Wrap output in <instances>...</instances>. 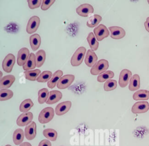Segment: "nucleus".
<instances>
[{
    "label": "nucleus",
    "mask_w": 149,
    "mask_h": 146,
    "mask_svg": "<svg viewBox=\"0 0 149 146\" xmlns=\"http://www.w3.org/2000/svg\"><path fill=\"white\" fill-rule=\"evenodd\" d=\"M132 72L128 69H123L121 70L119 77V84L120 87H125L129 83L132 78Z\"/></svg>",
    "instance_id": "8"
},
{
    "label": "nucleus",
    "mask_w": 149,
    "mask_h": 146,
    "mask_svg": "<svg viewBox=\"0 0 149 146\" xmlns=\"http://www.w3.org/2000/svg\"><path fill=\"white\" fill-rule=\"evenodd\" d=\"M52 73L51 71L45 70L42 72L37 79V81L39 83H45L49 81L52 76Z\"/></svg>",
    "instance_id": "32"
},
{
    "label": "nucleus",
    "mask_w": 149,
    "mask_h": 146,
    "mask_svg": "<svg viewBox=\"0 0 149 146\" xmlns=\"http://www.w3.org/2000/svg\"><path fill=\"white\" fill-rule=\"evenodd\" d=\"M109 67L108 61L105 59H100L96 64L91 67L90 73L93 75H100V74L106 72Z\"/></svg>",
    "instance_id": "3"
},
{
    "label": "nucleus",
    "mask_w": 149,
    "mask_h": 146,
    "mask_svg": "<svg viewBox=\"0 0 149 146\" xmlns=\"http://www.w3.org/2000/svg\"><path fill=\"white\" fill-rule=\"evenodd\" d=\"M63 72L61 70H58L55 72L49 81L47 83V86L50 88H54L57 84L59 79L62 77Z\"/></svg>",
    "instance_id": "19"
},
{
    "label": "nucleus",
    "mask_w": 149,
    "mask_h": 146,
    "mask_svg": "<svg viewBox=\"0 0 149 146\" xmlns=\"http://www.w3.org/2000/svg\"><path fill=\"white\" fill-rule=\"evenodd\" d=\"M19 146H32L30 143L28 142H24L19 145Z\"/></svg>",
    "instance_id": "40"
},
{
    "label": "nucleus",
    "mask_w": 149,
    "mask_h": 146,
    "mask_svg": "<svg viewBox=\"0 0 149 146\" xmlns=\"http://www.w3.org/2000/svg\"><path fill=\"white\" fill-rule=\"evenodd\" d=\"M42 133L45 137H46L47 139H48L51 141H54L57 138L58 134H57L56 131L54 129H46L44 130Z\"/></svg>",
    "instance_id": "31"
},
{
    "label": "nucleus",
    "mask_w": 149,
    "mask_h": 146,
    "mask_svg": "<svg viewBox=\"0 0 149 146\" xmlns=\"http://www.w3.org/2000/svg\"><path fill=\"white\" fill-rule=\"evenodd\" d=\"M102 17L99 15H94L89 17L87 22V26L90 28H93L97 26L101 21Z\"/></svg>",
    "instance_id": "28"
},
{
    "label": "nucleus",
    "mask_w": 149,
    "mask_h": 146,
    "mask_svg": "<svg viewBox=\"0 0 149 146\" xmlns=\"http://www.w3.org/2000/svg\"><path fill=\"white\" fill-rule=\"evenodd\" d=\"M37 133V127L36 124L34 122H31L30 124L25 127L24 134L26 138L28 140H32L34 139L36 136Z\"/></svg>",
    "instance_id": "16"
},
{
    "label": "nucleus",
    "mask_w": 149,
    "mask_h": 146,
    "mask_svg": "<svg viewBox=\"0 0 149 146\" xmlns=\"http://www.w3.org/2000/svg\"><path fill=\"white\" fill-rule=\"evenodd\" d=\"M62 97V94L58 90H52L49 92V97L46 102L47 104H54L58 102Z\"/></svg>",
    "instance_id": "18"
},
{
    "label": "nucleus",
    "mask_w": 149,
    "mask_h": 146,
    "mask_svg": "<svg viewBox=\"0 0 149 146\" xmlns=\"http://www.w3.org/2000/svg\"><path fill=\"white\" fill-rule=\"evenodd\" d=\"M13 95V92L12 90L9 89H2L0 90V101L8 100Z\"/></svg>",
    "instance_id": "34"
},
{
    "label": "nucleus",
    "mask_w": 149,
    "mask_h": 146,
    "mask_svg": "<svg viewBox=\"0 0 149 146\" xmlns=\"http://www.w3.org/2000/svg\"><path fill=\"white\" fill-rule=\"evenodd\" d=\"M40 19L37 16H33L30 18L26 26V31L29 34L35 33L40 25Z\"/></svg>",
    "instance_id": "5"
},
{
    "label": "nucleus",
    "mask_w": 149,
    "mask_h": 146,
    "mask_svg": "<svg viewBox=\"0 0 149 146\" xmlns=\"http://www.w3.org/2000/svg\"><path fill=\"white\" fill-rule=\"evenodd\" d=\"M54 111L51 107H47L42 109L38 115V121L40 123L45 124L49 122L54 116Z\"/></svg>",
    "instance_id": "2"
},
{
    "label": "nucleus",
    "mask_w": 149,
    "mask_h": 146,
    "mask_svg": "<svg viewBox=\"0 0 149 146\" xmlns=\"http://www.w3.org/2000/svg\"><path fill=\"white\" fill-rule=\"evenodd\" d=\"M97 56L94 52V51H92L91 49H88L86 52L84 62L87 66L91 67H93L97 62Z\"/></svg>",
    "instance_id": "15"
},
{
    "label": "nucleus",
    "mask_w": 149,
    "mask_h": 146,
    "mask_svg": "<svg viewBox=\"0 0 149 146\" xmlns=\"http://www.w3.org/2000/svg\"><path fill=\"white\" fill-rule=\"evenodd\" d=\"M24 74L26 79L28 80L35 81L41 74V70L40 69H34L32 70L25 71Z\"/></svg>",
    "instance_id": "27"
},
{
    "label": "nucleus",
    "mask_w": 149,
    "mask_h": 146,
    "mask_svg": "<svg viewBox=\"0 0 149 146\" xmlns=\"http://www.w3.org/2000/svg\"><path fill=\"white\" fill-rule=\"evenodd\" d=\"M108 29L110 31L111 37L113 39L119 40L123 38L125 36V31L121 27L111 26Z\"/></svg>",
    "instance_id": "14"
},
{
    "label": "nucleus",
    "mask_w": 149,
    "mask_h": 146,
    "mask_svg": "<svg viewBox=\"0 0 149 146\" xmlns=\"http://www.w3.org/2000/svg\"><path fill=\"white\" fill-rule=\"evenodd\" d=\"M42 2V1L41 0H29V1H27L29 7L31 9H34L38 8L40 5H41Z\"/></svg>",
    "instance_id": "36"
},
{
    "label": "nucleus",
    "mask_w": 149,
    "mask_h": 146,
    "mask_svg": "<svg viewBox=\"0 0 149 146\" xmlns=\"http://www.w3.org/2000/svg\"><path fill=\"white\" fill-rule=\"evenodd\" d=\"M114 76V73L111 70H107L100 75L97 77V81L100 83L104 82L105 81H107L108 80H110L111 79L113 78Z\"/></svg>",
    "instance_id": "33"
},
{
    "label": "nucleus",
    "mask_w": 149,
    "mask_h": 146,
    "mask_svg": "<svg viewBox=\"0 0 149 146\" xmlns=\"http://www.w3.org/2000/svg\"><path fill=\"white\" fill-rule=\"evenodd\" d=\"M86 52V49L84 47L78 48L72 55L70 60V63L73 66H78L83 62L84 56Z\"/></svg>",
    "instance_id": "1"
},
{
    "label": "nucleus",
    "mask_w": 149,
    "mask_h": 146,
    "mask_svg": "<svg viewBox=\"0 0 149 146\" xmlns=\"http://www.w3.org/2000/svg\"><path fill=\"white\" fill-rule=\"evenodd\" d=\"M149 109V104L147 101H140L136 102L132 108L133 113H143L147 112Z\"/></svg>",
    "instance_id": "11"
},
{
    "label": "nucleus",
    "mask_w": 149,
    "mask_h": 146,
    "mask_svg": "<svg viewBox=\"0 0 149 146\" xmlns=\"http://www.w3.org/2000/svg\"><path fill=\"white\" fill-rule=\"evenodd\" d=\"M2 72H1V75H0V79H1L2 77Z\"/></svg>",
    "instance_id": "41"
},
{
    "label": "nucleus",
    "mask_w": 149,
    "mask_h": 146,
    "mask_svg": "<svg viewBox=\"0 0 149 146\" xmlns=\"http://www.w3.org/2000/svg\"><path fill=\"white\" fill-rule=\"evenodd\" d=\"M34 105V104L32 100L30 98L26 99L20 105L19 110L22 112H27Z\"/></svg>",
    "instance_id": "29"
},
{
    "label": "nucleus",
    "mask_w": 149,
    "mask_h": 146,
    "mask_svg": "<svg viewBox=\"0 0 149 146\" xmlns=\"http://www.w3.org/2000/svg\"><path fill=\"white\" fill-rule=\"evenodd\" d=\"M134 100H147L149 98V91L147 90H139L133 95Z\"/></svg>",
    "instance_id": "25"
},
{
    "label": "nucleus",
    "mask_w": 149,
    "mask_h": 146,
    "mask_svg": "<svg viewBox=\"0 0 149 146\" xmlns=\"http://www.w3.org/2000/svg\"><path fill=\"white\" fill-rule=\"evenodd\" d=\"M25 134L22 129H17L15 130L13 134V141L15 145H20L23 141Z\"/></svg>",
    "instance_id": "24"
},
{
    "label": "nucleus",
    "mask_w": 149,
    "mask_h": 146,
    "mask_svg": "<svg viewBox=\"0 0 149 146\" xmlns=\"http://www.w3.org/2000/svg\"><path fill=\"white\" fill-rule=\"evenodd\" d=\"M94 34L97 40V41H100L107 38L109 34V32L107 27L104 24H100L97 27L94 29Z\"/></svg>",
    "instance_id": "4"
},
{
    "label": "nucleus",
    "mask_w": 149,
    "mask_h": 146,
    "mask_svg": "<svg viewBox=\"0 0 149 146\" xmlns=\"http://www.w3.org/2000/svg\"><path fill=\"white\" fill-rule=\"evenodd\" d=\"M140 87V77L138 74H134L133 75L132 78L130 79L129 85V89L130 91H136L138 90Z\"/></svg>",
    "instance_id": "21"
},
{
    "label": "nucleus",
    "mask_w": 149,
    "mask_h": 146,
    "mask_svg": "<svg viewBox=\"0 0 149 146\" xmlns=\"http://www.w3.org/2000/svg\"><path fill=\"white\" fill-rule=\"evenodd\" d=\"M15 81V77L13 75L9 74L6 75L0 79V88L2 89H8L9 88L12 84Z\"/></svg>",
    "instance_id": "17"
},
{
    "label": "nucleus",
    "mask_w": 149,
    "mask_h": 146,
    "mask_svg": "<svg viewBox=\"0 0 149 146\" xmlns=\"http://www.w3.org/2000/svg\"><path fill=\"white\" fill-rule=\"evenodd\" d=\"M36 56L37 66L38 67H40L44 64V63L45 60L46 53L44 50L40 49L36 52Z\"/></svg>",
    "instance_id": "30"
},
{
    "label": "nucleus",
    "mask_w": 149,
    "mask_h": 146,
    "mask_svg": "<svg viewBox=\"0 0 149 146\" xmlns=\"http://www.w3.org/2000/svg\"><path fill=\"white\" fill-rule=\"evenodd\" d=\"M49 95V92L46 88L40 89L38 92V102L40 104H42L47 102Z\"/></svg>",
    "instance_id": "26"
},
{
    "label": "nucleus",
    "mask_w": 149,
    "mask_h": 146,
    "mask_svg": "<svg viewBox=\"0 0 149 146\" xmlns=\"http://www.w3.org/2000/svg\"><path fill=\"white\" fill-rule=\"evenodd\" d=\"M76 11L79 16L87 17L94 12V8L89 3H83L79 6L76 8Z\"/></svg>",
    "instance_id": "9"
},
{
    "label": "nucleus",
    "mask_w": 149,
    "mask_h": 146,
    "mask_svg": "<svg viewBox=\"0 0 149 146\" xmlns=\"http://www.w3.org/2000/svg\"><path fill=\"white\" fill-rule=\"evenodd\" d=\"M30 44L33 51H36L40 46L41 40L38 34H34L30 37Z\"/></svg>",
    "instance_id": "22"
},
{
    "label": "nucleus",
    "mask_w": 149,
    "mask_h": 146,
    "mask_svg": "<svg viewBox=\"0 0 149 146\" xmlns=\"http://www.w3.org/2000/svg\"><path fill=\"white\" fill-rule=\"evenodd\" d=\"M72 102L69 101L62 102L57 105L55 108V113L58 116L63 115L67 113L70 109Z\"/></svg>",
    "instance_id": "12"
},
{
    "label": "nucleus",
    "mask_w": 149,
    "mask_h": 146,
    "mask_svg": "<svg viewBox=\"0 0 149 146\" xmlns=\"http://www.w3.org/2000/svg\"><path fill=\"white\" fill-rule=\"evenodd\" d=\"M33 115L31 112H26L21 114L17 119L16 123L19 126H25L31 122Z\"/></svg>",
    "instance_id": "13"
},
{
    "label": "nucleus",
    "mask_w": 149,
    "mask_h": 146,
    "mask_svg": "<svg viewBox=\"0 0 149 146\" xmlns=\"http://www.w3.org/2000/svg\"><path fill=\"white\" fill-rule=\"evenodd\" d=\"M87 40L88 45L92 51H95L97 50L98 46H99V43H98L94 34L93 32H90V33H88L87 37Z\"/></svg>",
    "instance_id": "23"
},
{
    "label": "nucleus",
    "mask_w": 149,
    "mask_h": 146,
    "mask_svg": "<svg viewBox=\"0 0 149 146\" xmlns=\"http://www.w3.org/2000/svg\"><path fill=\"white\" fill-rule=\"evenodd\" d=\"M147 2L149 3V0H148V1H147Z\"/></svg>",
    "instance_id": "43"
},
{
    "label": "nucleus",
    "mask_w": 149,
    "mask_h": 146,
    "mask_svg": "<svg viewBox=\"0 0 149 146\" xmlns=\"http://www.w3.org/2000/svg\"><path fill=\"white\" fill-rule=\"evenodd\" d=\"M30 51L27 48H22L19 50L17 52V63L19 66H22L26 63L30 56Z\"/></svg>",
    "instance_id": "10"
},
{
    "label": "nucleus",
    "mask_w": 149,
    "mask_h": 146,
    "mask_svg": "<svg viewBox=\"0 0 149 146\" xmlns=\"http://www.w3.org/2000/svg\"><path fill=\"white\" fill-rule=\"evenodd\" d=\"M5 146H11L10 145H9V144H8V145H6Z\"/></svg>",
    "instance_id": "42"
},
{
    "label": "nucleus",
    "mask_w": 149,
    "mask_h": 146,
    "mask_svg": "<svg viewBox=\"0 0 149 146\" xmlns=\"http://www.w3.org/2000/svg\"><path fill=\"white\" fill-rule=\"evenodd\" d=\"M15 56L12 54H8L3 60L2 68L6 73H10L15 63Z\"/></svg>",
    "instance_id": "6"
},
{
    "label": "nucleus",
    "mask_w": 149,
    "mask_h": 146,
    "mask_svg": "<svg viewBox=\"0 0 149 146\" xmlns=\"http://www.w3.org/2000/svg\"><path fill=\"white\" fill-rule=\"evenodd\" d=\"M38 146H51V143L49 140L44 139L40 142Z\"/></svg>",
    "instance_id": "38"
},
{
    "label": "nucleus",
    "mask_w": 149,
    "mask_h": 146,
    "mask_svg": "<svg viewBox=\"0 0 149 146\" xmlns=\"http://www.w3.org/2000/svg\"><path fill=\"white\" fill-rule=\"evenodd\" d=\"M74 76L73 74H66L63 76L58 81L56 86L59 89L63 90L69 87L74 80Z\"/></svg>",
    "instance_id": "7"
},
{
    "label": "nucleus",
    "mask_w": 149,
    "mask_h": 146,
    "mask_svg": "<svg viewBox=\"0 0 149 146\" xmlns=\"http://www.w3.org/2000/svg\"><path fill=\"white\" fill-rule=\"evenodd\" d=\"M117 87V82L115 80L110 79L105 81L104 84V89L105 91H109L115 90Z\"/></svg>",
    "instance_id": "35"
},
{
    "label": "nucleus",
    "mask_w": 149,
    "mask_h": 146,
    "mask_svg": "<svg viewBox=\"0 0 149 146\" xmlns=\"http://www.w3.org/2000/svg\"><path fill=\"white\" fill-rule=\"evenodd\" d=\"M54 2L55 0H44L41 5V9L42 10H46L48 9Z\"/></svg>",
    "instance_id": "37"
},
{
    "label": "nucleus",
    "mask_w": 149,
    "mask_h": 146,
    "mask_svg": "<svg viewBox=\"0 0 149 146\" xmlns=\"http://www.w3.org/2000/svg\"><path fill=\"white\" fill-rule=\"evenodd\" d=\"M144 26H145L146 30L149 33V17H147L146 20L144 23Z\"/></svg>",
    "instance_id": "39"
},
{
    "label": "nucleus",
    "mask_w": 149,
    "mask_h": 146,
    "mask_svg": "<svg viewBox=\"0 0 149 146\" xmlns=\"http://www.w3.org/2000/svg\"><path fill=\"white\" fill-rule=\"evenodd\" d=\"M37 66L36 56L33 53H30V56L26 63L23 66V69L25 71H28L34 69Z\"/></svg>",
    "instance_id": "20"
}]
</instances>
